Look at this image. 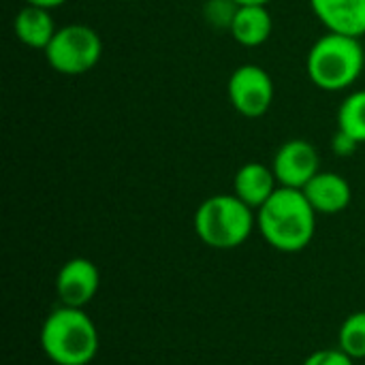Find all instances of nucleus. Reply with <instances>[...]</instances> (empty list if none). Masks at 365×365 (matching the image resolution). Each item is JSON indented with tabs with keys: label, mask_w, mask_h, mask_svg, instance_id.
I'll list each match as a JSON object with an SVG mask.
<instances>
[{
	"label": "nucleus",
	"mask_w": 365,
	"mask_h": 365,
	"mask_svg": "<svg viewBox=\"0 0 365 365\" xmlns=\"http://www.w3.org/2000/svg\"><path fill=\"white\" fill-rule=\"evenodd\" d=\"M365 64L361 41L357 36L329 32L308 51V77L325 92H340L353 86Z\"/></svg>",
	"instance_id": "nucleus-3"
},
{
	"label": "nucleus",
	"mask_w": 365,
	"mask_h": 365,
	"mask_svg": "<svg viewBox=\"0 0 365 365\" xmlns=\"http://www.w3.org/2000/svg\"><path fill=\"white\" fill-rule=\"evenodd\" d=\"M103 56V41L90 26L73 24L60 28L45 47L49 66L62 75H83L92 71Z\"/></svg>",
	"instance_id": "nucleus-5"
},
{
	"label": "nucleus",
	"mask_w": 365,
	"mask_h": 365,
	"mask_svg": "<svg viewBox=\"0 0 365 365\" xmlns=\"http://www.w3.org/2000/svg\"><path fill=\"white\" fill-rule=\"evenodd\" d=\"M58 32L51 15L47 9H38V6H32V4H26L17 17H15V34L17 38L32 47V49H43L51 43L53 34Z\"/></svg>",
	"instance_id": "nucleus-13"
},
{
	"label": "nucleus",
	"mask_w": 365,
	"mask_h": 365,
	"mask_svg": "<svg viewBox=\"0 0 365 365\" xmlns=\"http://www.w3.org/2000/svg\"><path fill=\"white\" fill-rule=\"evenodd\" d=\"M229 101L244 118H261L274 103V79L259 64H242L229 77Z\"/></svg>",
	"instance_id": "nucleus-6"
},
{
	"label": "nucleus",
	"mask_w": 365,
	"mask_h": 365,
	"mask_svg": "<svg viewBox=\"0 0 365 365\" xmlns=\"http://www.w3.org/2000/svg\"><path fill=\"white\" fill-rule=\"evenodd\" d=\"M272 169L280 186L302 190L319 173V152L304 139H291L276 152Z\"/></svg>",
	"instance_id": "nucleus-7"
},
{
	"label": "nucleus",
	"mask_w": 365,
	"mask_h": 365,
	"mask_svg": "<svg viewBox=\"0 0 365 365\" xmlns=\"http://www.w3.org/2000/svg\"><path fill=\"white\" fill-rule=\"evenodd\" d=\"M340 349L353 357V359H365V310L346 317V321L340 327Z\"/></svg>",
	"instance_id": "nucleus-15"
},
{
	"label": "nucleus",
	"mask_w": 365,
	"mask_h": 365,
	"mask_svg": "<svg viewBox=\"0 0 365 365\" xmlns=\"http://www.w3.org/2000/svg\"><path fill=\"white\" fill-rule=\"evenodd\" d=\"M278 190V180L272 167L261 163H248L237 169L233 178V195L240 197L252 210L265 205V201Z\"/></svg>",
	"instance_id": "nucleus-11"
},
{
	"label": "nucleus",
	"mask_w": 365,
	"mask_h": 365,
	"mask_svg": "<svg viewBox=\"0 0 365 365\" xmlns=\"http://www.w3.org/2000/svg\"><path fill=\"white\" fill-rule=\"evenodd\" d=\"M101 287L98 267L83 257H75L66 261L56 278V291L62 306L71 308H86Z\"/></svg>",
	"instance_id": "nucleus-8"
},
{
	"label": "nucleus",
	"mask_w": 365,
	"mask_h": 365,
	"mask_svg": "<svg viewBox=\"0 0 365 365\" xmlns=\"http://www.w3.org/2000/svg\"><path fill=\"white\" fill-rule=\"evenodd\" d=\"M310 6L329 32L357 38L365 34V0H310Z\"/></svg>",
	"instance_id": "nucleus-9"
},
{
	"label": "nucleus",
	"mask_w": 365,
	"mask_h": 365,
	"mask_svg": "<svg viewBox=\"0 0 365 365\" xmlns=\"http://www.w3.org/2000/svg\"><path fill=\"white\" fill-rule=\"evenodd\" d=\"M359 145H361V143H357L353 137H349V135L342 133V130H338V133L334 135V139H331V150H334V154H338V156H351V154L357 152Z\"/></svg>",
	"instance_id": "nucleus-17"
},
{
	"label": "nucleus",
	"mask_w": 365,
	"mask_h": 365,
	"mask_svg": "<svg viewBox=\"0 0 365 365\" xmlns=\"http://www.w3.org/2000/svg\"><path fill=\"white\" fill-rule=\"evenodd\" d=\"M64 2H66V0H26V4L38 6V9H47V11L58 9V6H62Z\"/></svg>",
	"instance_id": "nucleus-18"
},
{
	"label": "nucleus",
	"mask_w": 365,
	"mask_h": 365,
	"mask_svg": "<svg viewBox=\"0 0 365 365\" xmlns=\"http://www.w3.org/2000/svg\"><path fill=\"white\" fill-rule=\"evenodd\" d=\"M255 229V210L235 195H214L195 214L199 240L216 250L242 246Z\"/></svg>",
	"instance_id": "nucleus-4"
},
{
	"label": "nucleus",
	"mask_w": 365,
	"mask_h": 365,
	"mask_svg": "<svg viewBox=\"0 0 365 365\" xmlns=\"http://www.w3.org/2000/svg\"><path fill=\"white\" fill-rule=\"evenodd\" d=\"M302 190L317 214H340L353 199L351 184L334 171H319Z\"/></svg>",
	"instance_id": "nucleus-10"
},
{
	"label": "nucleus",
	"mask_w": 365,
	"mask_h": 365,
	"mask_svg": "<svg viewBox=\"0 0 365 365\" xmlns=\"http://www.w3.org/2000/svg\"><path fill=\"white\" fill-rule=\"evenodd\" d=\"M43 353L58 365H88L98 353V331L83 308H56L41 329Z\"/></svg>",
	"instance_id": "nucleus-2"
},
{
	"label": "nucleus",
	"mask_w": 365,
	"mask_h": 365,
	"mask_svg": "<svg viewBox=\"0 0 365 365\" xmlns=\"http://www.w3.org/2000/svg\"><path fill=\"white\" fill-rule=\"evenodd\" d=\"M302 365H355V359L349 357L342 349H329L312 353Z\"/></svg>",
	"instance_id": "nucleus-16"
},
{
	"label": "nucleus",
	"mask_w": 365,
	"mask_h": 365,
	"mask_svg": "<svg viewBox=\"0 0 365 365\" xmlns=\"http://www.w3.org/2000/svg\"><path fill=\"white\" fill-rule=\"evenodd\" d=\"M338 130L365 143V90L353 92L338 109Z\"/></svg>",
	"instance_id": "nucleus-14"
},
{
	"label": "nucleus",
	"mask_w": 365,
	"mask_h": 365,
	"mask_svg": "<svg viewBox=\"0 0 365 365\" xmlns=\"http://www.w3.org/2000/svg\"><path fill=\"white\" fill-rule=\"evenodd\" d=\"M233 38L244 47H259L263 45L274 30L272 15L263 4H242L235 9L231 26Z\"/></svg>",
	"instance_id": "nucleus-12"
},
{
	"label": "nucleus",
	"mask_w": 365,
	"mask_h": 365,
	"mask_svg": "<svg viewBox=\"0 0 365 365\" xmlns=\"http://www.w3.org/2000/svg\"><path fill=\"white\" fill-rule=\"evenodd\" d=\"M257 225L265 242L280 252L304 250L317 231V212L304 190L278 186V190L257 210Z\"/></svg>",
	"instance_id": "nucleus-1"
},
{
	"label": "nucleus",
	"mask_w": 365,
	"mask_h": 365,
	"mask_svg": "<svg viewBox=\"0 0 365 365\" xmlns=\"http://www.w3.org/2000/svg\"><path fill=\"white\" fill-rule=\"evenodd\" d=\"M237 6H242V4H263V6H267L272 0H233Z\"/></svg>",
	"instance_id": "nucleus-19"
}]
</instances>
